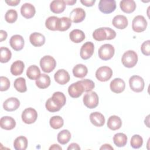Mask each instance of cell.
Wrapping results in <instances>:
<instances>
[{"instance_id": "obj_40", "label": "cell", "mask_w": 150, "mask_h": 150, "mask_svg": "<svg viewBox=\"0 0 150 150\" xmlns=\"http://www.w3.org/2000/svg\"><path fill=\"white\" fill-rule=\"evenodd\" d=\"M131 146L134 149H138L142 146L143 144L142 138L137 134L134 135L131 139L130 141Z\"/></svg>"}, {"instance_id": "obj_17", "label": "cell", "mask_w": 150, "mask_h": 150, "mask_svg": "<svg viewBox=\"0 0 150 150\" xmlns=\"http://www.w3.org/2000/svg\"><path fill=\"white\" fill-rule=\"evenodd\" d=\"M110 87L112 92L115 93H121L125 90V83L122 79L115 78L111 81Z\"/></svg>"}, {"instance_id": "obj_19", "label": "cell", "mask_w": 150, "mask_h": 150, "mask_svg": "<svg viewBox=\"0 0 150 150\" xmlns=\"http://www.w3.org/2000/svg\"><path fill=\"white\" fill-rule=\"evenodd\" d=\"M35 6L30 3H25L21 8V15L26 19L32 18L35 14Z\"/></svg>"}, {"instance_id": "obj_20", "label": "cell", "mask_w": 150, "mask_h": 150, "mask_svg": "<svg viewBox=\"0 0 150 150\" xmlns=\"http://www.w3.org/2000/svg\"><path fill=\"white\" fill-rule=\"evenodd\" d=\"M29 40L33 46L35 47H39L45 44V37L43 35L40 33L34 32L30 34L29 36Z\"/></svg>"}, {"instance_id": "obj_21", "label": "cell", "mask_w": 150, "mask_h": 150, "mask_svg": "<svg viewBox=\"0 0 150 150\" xmlns=\"http://www.w3.org/2000/svg\"><path fill=\"white\" fill-rule=\"evenodd\" d=\"M112 23L114 27L119 29H125L128 24V21L126 16L122 15H118L114 17Z\"/></svg>"}, {"instance_id": "obj_13", "label": "cell", "mask_w": 150, "mask_h": 150, "mask_svg": "<svg viewBox=\"0 0 150 150\" xmlns=\"http://www.w3.org/2000/svg\"><path fill=\"white\" fill-rule=\"evenodd\" d=\"M94 50V44L91 42H87L84 43L80 49V56L84 60L90 58Z\"/></svg>"}, {"instance_id": "obj_35", "label": "cell", "mask_w": 150, "mask_h": 150, "mask_svg": "<svg viewBox=\"0 0 150 150\" xmlns=\"http://www.w3.org/2000/svg\"><path fill=\"white\" fill-rule=\"evenodd\" d=\"M57 141L62 144H66L71 138V133L67 129H63L57 134Z\"/></svg>"}, {"instance_id": "obj_48", "label": "cell", "mask_w": 150, "mask_h": 150, "mask_svg": "<svg viewBox=\"0 0 150 150\" xmlns=\"http://www.w3.org/2000/svg\"><path fill=\"white\" fill-rule=\"evenodd\" d=\"M7 38V33L4 30H0V42L5 40Z\"/></svg>"}, {"instance_id": "obj_16", "label": "cell", "mask_w": 150, "mask_h": 150, "mask_svg": "<svg viewBox=\"0 0 150 150\" xmlns=\"http://www.w3.org/2000/svg\"><path fill=\"white\" fill-rule=\"evenodd\" d=\"M54 78L58 84L64 85L69 81L70 75L66 70L64 69H59L55 73Z\"/></svg>"}, {"instance_id": "obj_34", "label": "cell", "mask_w": 150, "mask_h": 150, "mask_svg": "<svg viewBox=\"0 0 150 150\" xmlns=\"http://www.w3.org/2000/svg\"><path fill=\"white\" fill-rule=\"evenodd\" d=\"M127 135L121 132L115 134L113 137V141L114 144L118 147L124 146L127 142Z\"/></svg>"}, {"instance_id": "obj_6", "label": "cell", "mask_w": 150, "mask_h": 150, "mask_svg": "<svg viewBox=\"0 0 150 150\" xmlns=\"http://www.w3.org/2000/svg\"><path fill=\"white\" fill-rule=\"evenodd\" d=\"M98 96L94 91H88L83 97L84 104L88 108H96L98 104Z\"/></svg>"}, {"instance_id": "obj_22", "label": "cell", "mask_w": 150, "mask_h": 150, "mask_svg": "<svg viewBox=\"0 0 150 150\" xmlns=\"http://www.w3.org/2000/svg\"><path fill=\"white\" fill-rule=\"evenodd\" d=\"M120 6L124 12L131 13L135 10L136 4L133 0H123L120 2Z\"/></svg>"}, {"instance_id": "obj_46", "label": "cell", "mask_w": 150, "mask_h": 150, "mask_svg": "<svg viewBox=\"0 0 150 150\" xmlns=\"http://www.w3.org/2000/svg\"><path fill=\"white\" fill-rule=\"evenodd\" d=\"M71 149L80 150V147L76 143H71V144L69 145V146L67 148V150H71Z\"/></svg>"}, {"instance_id": "obj_43", "label": "cell", "mask_w": 150, "mask_h": 150, "mask_svg": "<svg viewBox=\"0 0 150 150\" xmlns=\"http://www.w3.org/2000/svg\"><path fill=\"white\" fill-rule=\"evenodd\" d=\"M0 82H1L0 90L1 91H6L9 89V88L10 87V81L7 77H4V76H1Z\"/></svg>"}, {"instance_id": "obj_51", "label": "cell", "mask_w": 150, "mask_h": 150, "mask_svg": "<svg viewBox=\"0 0 150 150\" xmlns=\"http://www.w3.org/2000/svg\"><path fill=\"white\" fill-rule=\"evenodd\" d=\"M66 4H67L69 5H74L76 2V0H71V1H64Z\"/></svg>"}, {"instance_id": "obj_42", "label": "cell", "mask_w": 150, "mask_h": 150, "mask_svg": "<svg viewBox=\"0 0 150 150\" xmlns=\"http://www.w3.org/2000/svg\"><path fill=\"white\" fill-rule=\"evenodd\" d=\"M80 82L83 84L84 89V92L91 91L95 87L94 83L90 79H84L80 80Z\"/></svg>"}, {"instance_id": "obj_36", "label": "cell", "mask_w": 150, "mask_h": 150, "mask_svg": "<svg viewBox=\"0 0 150 150\" xmlns=\"http://www.w3.org/2000/svg\"><path fill=\"white\" fill-rule=\"evenodd\" d=\"M59 18L55 16H52L46 19L45 22L46 27L53 31L57 30V22Z\"/></svg>"}, {"instance_id": "obj_23", "label": "cell", "mask_w": 150, "mask_h": 150, "mask_svg": "<svg viewBox=\"0 0 150 150\" xmlns=\"http://www.w3.org/2000/svg\"><path fill=\"white\" fill-rule=\"evenodd\" d=\"M0 125L2 129L11 130L15 128L16 125L15 120L11 117L4 116L0 120Z\"/></svg>"}, {"instance_id": "obj_12", "label": "cell", "mask_w": 150, "mask_h": 150, "mask_svg": "<svg viewBox=\"0 0 150 150\" xmlns=\"http://www.w3.org/2000/svg\"><path fill=\"white\" fill-rule=\"evenodd\" d=\"M84 92V89L80 81L72 83L68 88V93L72 98L79 97Z\"/></svg>"}, {"instance_id": "obj_7", "label": "cell", "mask_w": 150, "mask_h": 150, "mask_svg": "<svg viewBox=\"0 0 150 150\" xmlns=\"http://www.w3.org/2000/svg\"><path fill=\"white\" fill-rule=\"evenodd\" d=\"M129 84L131 89L136 93L141 92L145 86L143 79L137 75L132 76L129 78Z\"/></svg>"}, {"instance_id": "obj_27", "label": "cell", "mask_w": 150, "mask_h": 150, "mask_svg": "<svg viewBox=\"0 0 150 150\" xmlns=\"http://www.w3.org/2000/svg\"><path fill=\"white\" fill-rule=\"evenodd\" d=\"M70 40L76 43H79L83 41L85 39L84 33L80 29H74L69 33Z\"/></svg>"}, {"instance_id": "obj_49", "label": "cell", "mask_w": 150, "mask_h": 150, "mask_svg": "<svg viewBox=\"0 0 150 150\" xmlns=\"http://www.w3.org/2000/svg\"><path fill=\"white\" fill-rule=\"evenodd\" d=\"M114 148L110 144H107L103 145L100 148V150H102V149H111V150H112Z\"/></svg>"}, {"instance_id": "obj_33", "label": "cell", "mask_w": 150, "mask_h": 150, "mask_svg": "<svg viewBox=\"0 0 150 150\" xmlns=\"http://www.w3.org/2000/svg\"><path fill=\"white\" fill-rule=\"evenodd\" d=\"M26 76L30 80H37L40 76V70L36 65L29 66L26 70Z\"/></svg>"}, {"instance_id": "obj_38", "label": "cell", "mask_w": 150, "mask_h": 150, "mask_svg": "<svg viewBox=\"0 0 150 150\" xmlns=\"http://www.w3.org/2000/svg\"><path fill=\"white\" fill-rule=\"evenodd\" d=\"M49 123L52 128L55 129H57L63 127L64 124V121L61 117L56 115L50 118Z\"/></svg>"}, {"instance_id": "obj_15", "label": "cell", "mask_w": 150, "mask_h": 150, "mask_svg": "<svg viewBox=\"0 0 150 150\" xmlns=\"http://www.w3.org/2000/svg\"><path fill=\"white\" fill-rule=\"evenodd\" d=\"M11 47L16 51H19L22 50L24 46V39L23 38L19 35H13L9 40Z\"/></svg>"}, {"instance_id": "obj_26", "label": "cell", "mask_w": 150, "mask_h": 150, "mask_svg": "<svg viewBox=\"0 0 150 150\" xmlns=\"http://www.w3.org/2000/svg\"><path fill=\"white\" fill-rule=\"evenodd\" d=\"M122 125L121 118L117 115H111L107 121V127L111 130L115 131L120 129Z\"/></svg>"}, {"instance_id": "obj_45", "label": "cell", "mask_w": 150, "mask_h": 150, "mask_svg": "<svg viewBox=\"0 0 150 150\" xmlns=\"http://www.w3.org/2000/svg\"><path fill=\"white\" fill-rule=\"evenodd\" d=\"M95 2H96L95 0H89V1L88 0H81L80 1V2L83 5H84L86 6H88V7L92 6L94 4Z\"/></svg>"}, {"instance_id": "obj_50", "label": "cell", "mask_w": 150, "mask_h": 150, "mask_svg": "<svg viewBox=\"0 0 150 150\" xmlns=\"http://www.w3.org/2000/svg\"><path fill=\"white\" fill-rule=\"evenodd\" d=\"M49 149L51 150V149H54V150H62V147L60 146L59 145L57 144H53L52 145L50 148H49Z\"/></svg>"}, {"instance_id": "obj_37", "label": "cell", "mask_w": 150, "mask_h": 150, "mask_svg": "<svg viewBox=\"0 0 150 150\" xmlns=\"http://www.w3.org/2000/svg\"><path fill=\"white\" fill-rule=\"evenodd\" d=\"M15 88L20 93H25L27 90L26 85V80L23 77L17 78L13 83Z\"/></svg>"}, {"instance_id": "obj_31", "label": "cell", "mask_w": 150, "mask_h": 150, "mask_svg": "<svg viewBox=\"0 0 150 150\" xmlns=\"http://www.w3.org/2000/svg\"><path fill=\"white\" fill-rule=\"evenodd\" d=\"M28 146V139L24 136L17 137L13 142V147L16 150H25Z\"/></svg>"}, {"instance_id": "obj_24", "label": "cell", "mask_w": 150, "mask_h": 150, "mask_svg": "<svg viewBox=\"0 0 150 150\" xmlns=\"http://www.w3.org/2000/svg\"><path fill=\"white\" fill-rule=\"evenodd\" d=\"M66 4L64 1L54 0L52 1L50 5V8L52 12L54 13H60L63 12L66 9Z\"/></svg>"}, {"instance_id": "obj_1", "label": "cell", "mask_w": 150, "mask_h": 150, "mask_svg": "<svg viewBox=\"0 0 150 150\" xmlns=\"http://www.w3.org/2000/svg\"><path fill=\"white\" fill-rule=\"evenodd\" d=\"M66 99L64 94L60 91L54 92L52 97L49 98L46 102V109L52 112L59 111L66 104Z\"/></svg>"}, {"instance_id": "obj_18", "label": "cell", "mask_w": 150, "mask_h": 150, "mask_svg": "<svg viewBox=\"0 0 150 150\" xmlns=\"http://www.w3.org/2000/svg\"><path fill=\"white\" fill-rule=\"evenodd\" d=\"M20 105L19 100L15 97H11L6 100L3 104V108L7 111H13Z\"/></svg>"}, {"instance_id": "obj_10", "label": "cell", "mask_w": 150, "mask_h": 150, "mask_svg": "<svg viewBox=\"0 0 150 150\" xmlns=\"http://www.w3.org/2000/svg\"><path fill=\"white\" fill-rule=\"evenodd\" d=\"M22 120L25 124H30L34 123L38 118V112L33 108H27L22 112Z\"/></svg>"}, {"instance_id": "obj_47", "label": "cell", "mask_w": 150, "mask_h": 150, "mask_svg": "<svg viewBox=\"0 0 150 150\" xmlns=\"http://www.w3.org/2000/svg\"><path fill=\"white\" fill-rule=\"evenodd\" d=\"M20 0H9V1H5V2L10 6H16L20 3Z\"/></svg>"}, {"instance_id": "obj_41", "label": "cell", "mask_w": 150, "mask_h": 150, "mask_svg": "<svg viewBox=\"0 0 150 150\" xmlns=\"http://www.w3.org/2000/svg\"><path fill=\"white\" fill-rule=\"evenodd\" d=\"M17 18L18 13L14 9H9L7 11L5 15V21L9 23H14L17 20Z\"/></svg>"}, {"instance_id": "obj_25", "label": "cell", "mask_w": 150, "mask_h": 150, "mask_svg": "<svg viewBox=\"0 0 150 150\" xmlns=\"http://www.w3.org/2000/svg\"><path fill=\"white\" fill-rule=\"evenodd\" d=\"M90 120L91 122L96 127H102L105 123L104 115L99 112H94L90 114Z\"/></svg>"}, {"instance_id": "obj_11", "label": "cell", "mask_w": 150, "mask_h": 150, "mask_svg": "<svg viewBox=\"0 0 150 150\" xmlns=\"http://www.w3.org/2000/svg\"><path fill=\"white\" fill-rule=\"evenodd\" d=\"M112 76V69L108 66H102L99 67L96 72V78L100 81H107L111 79Z\"/></svg>"}, {"instance_id": "obj_8", "label": "cell", "mask_w": 150, "mask_h": 150, "mask_svg": "<svg viewBox=\"0 0 150 150\" xmlns=\"http://www.w3.org/2000/svg\"><path fill=\"white\" fill-rule=\"evenodd\" d=\"M147 21L142 15L136 16L132 22V30L135 32H142L144 31L147 27Z\"/></svg>"}, {"instance_id": "obj_29", "label": "cell", "mask_w": 150, "mask_h": 150, "mask_svg": "<svg viewBox=\"0 0 150 150\" xmlns=\"http://www.w3.org/2000/svg\"><path fill=\"white\" fill-rule=\"evenodd\" d=\"M50 78L46 74H40V77L36 80V85L41 89L47 88L50 84Z\"/></svg>"}, {"instance_id": "obj_4", "label": "cell", "mask_w": 150, "mask_h": 150, "mask_svg": "<svg viewBox=\"0 0 150 150\" xmlns=\"http://www.w3.org/2000/svg\"><path fill=\"white\" fill-rule=\"evenodd\" d=\"M40 66L42 71L47 73H50L54 69L56 61L50 56H45L40 60Z\"/></svg>"}, {"instance_id": "obj_5", "label": "cell", "mask_w": 150, "mask_h": 150, "mask_svg": "<svg viewBox=\"0 0 150 150\" xmlns=\"http://www.w3.org/2000/svg\"><path fill=\"white\" fill-rule=\"evenodd\" d=\"M115 53V49L111 44H104L99 48L98 54L99 57L103 60L111 59Z\"/></svg>"}, {"instance_id": "obj_44", "label": "cell", "mask_w": 150, "mask_h": 150, "mask_svg": "<svg viewBox=\"0 0 150 150\" xmlns=\"http://www.w3.org/2000/svg\"><path fill=\"white\" fill-rule=\"evenodd\" d=\"M142 53L145 56H149L150 54V40L145 41L141 46Z\"/></svg>"}, {"instance_id": "obj_14", "label": "cell", "mask_w": 150, "mask_h": 150, "mask_svg": "<svg viewBox=\"0 0 150 150\" xmlns=\"http://www.w3.org/2000/svg\"><path fill=\"white\" fill-rule=\"evenodd\" d=\"M86 17V12L83 8H76L74 9L70 13V19L74 23H79L82 22Z\"/></svg>"}, {"instance_id": "obj_3", "label": "cell", "mask_w": 150, "mask_h": 150, "mask_svg": "<svg viewBox=\"0 0 150 150\" xmlns=\"http://www.w3.org/2000/svg\"><path fill=\"white\" fill-rule=\"evenodd\" d=\"M122 64L128 68L134 67L138 62V55L134 50H128L125 52L121 58Z\"/></svg>"}, {"instance_id": "obj_39", "label": "cell", "mask_w": 150, "mask_h": 150, "mask_svg": "<svg viewBox=\"0 0 150 150\" xmlns=\"http://www.w3.org/2000/svg\"><path fill=\"white\" fill-rule=\"evenodd\" d=\"M12 53L11 50L5 47L0 48V62L1 63H7L11 59Z\"/></svg>"}, {"instance_id": "obj_30", "label": "cell", "mask_w": 150, "mask_h": 150, "mask_svg": "<svg viewBox=\"0 0 150 150\" xmlns=\"http://www.w3.org/2000/svg\"><path fill=\"white\" fill-rule=\"evenodd\" d=\"M88 73L87 67L83 64H78L73 69V75L77 78L84 77Z\"/></svg>"}, {"instance_id": "obj_2", "label": "cell", "mask_w": 150, "mask_h": 150, "mask_svg": "<svg viewBox=\"0 0 150 150\" xmlns=\"http://www.w3.org/2000/svg\"><path fill=\"white\" fill-rule=\"evenodd\" d=\"M116 32L110 28H100L96 29L93 33V38L97 41L111 40L115 38Z\"/></svg>"}, {"instance_id": "obj_28", "label": "cell", "mask_w": 150, "mask_h": 150, "mask_svg": "<svg viewBox=\"0 0 150 150\" xmlns=\"http://www.w3.org/2000/svg\"><path fill=\"white\" fill-rule=\"evenodd\" d=\"M25 68L24 63L21 60H16L14 62L11 66V73L13 76H19L22 74Z\"/></svg>"}, {"instance_id": "obj_32", "label": "cell", "mask_w": 150, "mask_h": 150, "mask_svg": "<svg viewBox=\"0 0 150 150\" xmlns=\"http://www.w3.org/2000/svg\"><path fill=\"white\" fill-rule=\"evenodd\" d=\"M71 25V21L69 18L62 17L59 18L57 22V30L66 31L68 30Z\"/></svg>"}, {"instance_id": "obj_9", "label": "cell", "mask_w": 150, "mask_h": 150, "mask_svg": "<svg viewBox=\"0 0 150 150\" xmlns=\"http://www.w3.org/2000/svg\"><path fill=\"white\" fill-rule=\"evenodd\" d=\"M98 9L103 13H111L116 9V2L114 0H101L98 4Z\"/></svg>"}]
</instances>
